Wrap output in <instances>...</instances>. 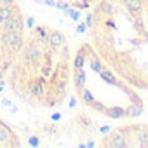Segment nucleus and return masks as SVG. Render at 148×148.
Returning a JSON list of instances; mask_svg holds the SVG:
<instances>
[{
	"label": "nucleus",
	"instance_id": "1",
	"mask_svg": "<svg viewBox=\"0 0 148 148\" xmlns=\"http://www.w3.org/2000/svg\"><path fill=\"white\" fill-rule=\"evenodd\" d=\"M101 146H105V148H129V141H127L125 132H122V129L119 127L115 131H110L103 138Z\"/></svg>",
	"mask_w": 148,
	"mask_h": 148
},
{
	"label": "nucleus",
	"instance_id": "2",
	"mask_svg": "<svg viewBox=\"0 0 148 148\" xmlns=\"http://www.w3.org/2000/svg\"><path fill=\"white\" fill-rule=\"evenodd\" d=\"M0 42H4V45H7L11 51H18L23 45V33H18L14 30H4L0 35Z\"/></svg>",
	"mask_w": 148,
	"mask_h": 148
},
{
	"label": "nucleus",
	"instance_id": "3",
	"mask_svg": "<svg viewBox=\"0 0 148 148\" xmlns=\"http://www.w3.org/2000/svg\"><path fill=\"white\" fill-rule=\"evenodd\" d=\"M28 96L33 99H42L45 96V82L44 79H35L28 82Z\"/></svg>",
	"mask_w": 148,
	"mask_h": 148
},
{
	"label": "nucleus",
	"instance_id": "4",
	"mask_svg": "<svg viewBox=\"0 0 148 148\" xmlns=\"http://www.w3.org/2000/svg\"><path fill=\"white\" fill-rule=\"evenodd\" d=\"M4 30H14L18 33H23V18L16 12L12 14L5 23H4Z\"/></svg>",
	"mask_w": 148,
	"mask_h": 148
},
{
	"label": "nucleus",
	"instance_id": "5",
	"mask_svg": "<svg viewBox=\"0 0 148 148\" xmlns=\"http://www.w3.org/2000/svg\"><path fill=\"white\" fill-rule=\"evenodd\" d=\"M64 35L59 32V30H51V33H49V45H51V49H54V51H58L59 47H63L64 45Z\"/></svg>",
	"mask_w": 148,
	"mask_h": 148
},
{
	"label": "nucleus",
	"instance_id": "6",
	"mask_svg": "<svg viewBox=\"0 0 148 148\" xmlns=\"http://www.w3.org/2000/svg\"><path fill=\"white\" fill-rule=\"evenodd\" d=\"M87 59V45H80L73 58V70H82Z\"/></svg>",
	"mask_w": 148,
	"mask_h": 148
},
{
	"label": "nucleus",
	"instance_id": "7",
	"mask_svg": "<svg viewBox=\"0 0 148 148\" xmlns=\"http://www.w3.org/2000/svg\"><path fill=\"white\" fill-rule=\"evenodd\" d=\"M33 30H35V32H33V37H35L40 44H47V42H49V33H51L49 26H45V25H38V26H35Z\"/></svg>",
	"mask_w": 148,
	"mask_h": 148
},
{
	"label": "nucleus",
	"instance_id": "8",
	"mask_svg": "<svg viewBox=\"0 0 148 148\" xmlns=\"http://www.w3.org/2000/svg\"><path fill=\"white\" fill-rule=\"evenodd\" d=\"M112 12H113V4H112V0H101V2L96 5V9H94V14L112 16Z\"/></svg>",
	"mask_w": 148,
	"mask_h": 148
},
{
	"label": "nucleus",
	"instance_id": "9",
	"mask_svg": "<svg viewBox=\"0 0 148 148\" xmlns=\"http://www.w3.org/2000/svg\"><path fill=\"white\" fill-rule=\"evenodd\" d=\"M86 84V70H73V86L77 91H82Z\"/></svg>",
	"mask_w": 148,
	"mask_h": 148
},
{
	"label": "nucleus",
	"instance_id": "10",
	"mask_svg": "<svg viewBox=\"0 0 148 148\" xmlns=\"http://www.w3.org/2000/svg\"><path fill=\"white\" fill-rule=\"evenodd\" d=\"M105 115L110 117V119H124V117H127V108L112 106V108H106V110H105Z\"/></svg>",
	"mask_w": 148,
	"mask_h": 148
},
{
	"label": "nucleus",
	"instance_id": "11",
	"mask_svg": "<svg viewBox=\"0 0 148 148\" xmlns=\"http://www.w3.org/2000/svg\"><path fill=\"white\" fill-rule=\"evenodd\" d=\"M12 14H14L12 5H7V4H2V2H0V23H5Z\"/></svg>",
	"mask_w": 148,
	"mask_h": 148
},
{
	"label": "nucleus",
	"instance_id": "12",
	"mask_svg": "<svg viewBox=\"0 0 148 148\" xmlns=\"http://www.w3.org/2000/svg\"><path fill=\"white\" fill-rule=\"evenodd\" d=\"M89 59H91V61H89V63H91V68H92L94 71H98V73H99V71L103 70V63H101V59H99L96 54H91V56H89Z\"/></svg>",
	"mask_w": 148,
	"mask_h": 148
},
{
	"label": "nucleus",
	"instance_id": "13",
	"mask_svg": "<svg viewBox=\"0 0 148 148\" xmlns=\"http://www.w3.org/2000/svg\"><path fill=\"white\" fill-rule=\"evenodd\" d=\"M64 14H66L68 18H71L73 21H79L82 12H80V9H73V7H68V9L64 11Z\"/></svg>",
	"mask_w": 148,
	"mask_h": 148
},
{
	"label": "nucleus",
	"instance_id": "14",
	"mask_svg": "<svg viewBox=\"0 0 148 148\" xmlns=\"http://www.w3.org/2000/svg\"><path fill=\"white\" fill-rule=\"evenodd\" d=\"M28 145H30V146H40V139H38L37 136H32V138L28 139Z\"/></svg>",
	"mask_w": 148,
	"mask_h": 148
},
{
	"label": "nucleus",
	"instance_id": "15",
	"mask_svg": "<svg viewBox=\"0 0 148 148\" xmlns=\"http://www.w3.org/2000/svg\"><path fill=\"white\" fill-rule=\"evenodd\" d=\"M87 23H79V26H77V33H84V32H87Z\"/></svg>",
	"mask_w": 148,
	"mask_h": 148
},
{
	"label": "nucleus",
	"instance_id": "16",
	"mask_svg": "<svg viewBox=\"0 0 148 148\" xmlns=\"http://www.w3.org/2000/svg\"><path fill=\"white\" fill-rule=\"evenodd\" d=\"M56 7H58V9H61V11H66L70 5H68V4H64V2H56Z\"/></svg>",
	"mask_w": 148,
	"mask_h": 148
},
{
	"label": "nucleus",
	"instance_id": "17",
	"mask_svg": "<svg viewBox=\"0 0 148 148\" xmlns=\"http://www.w3.org/2000/svg\"><path fill=\"white\" fill-rule=\"evenodd\" d=\"M26 26H28L30 30H33V26H35V19H33V18H28V19H26Z\"/></svg>",
	"mask_w": 148,
	"mask_h": 148
},
{
	"label": "nucleus",
	"instance_id": "18",
	"mask_svg": "<svg viewBox=\"0 0 148 148\" xmlns=\"http://www.w3.org/2000/svg\"><path fill=\"white\" fill-rule=\"evenodd\" d=\"M112 131V125H103V127H99V132H103V134H108Z\"/></svg>",
	"mask_w": 148,
	"mask_h": 148
},
{
	"label": "nucleus",
	"instance_id": "19",
	"mask_svg": "<svg viewBox=\"0 0 148 148\" xmlns=\"http://www.w3.org/2000/svg\"><path fill=\"white\" fill-rule=\"evenodd\" d=\"M42 4H44V5H49V7H56V2H54V0H42Z\"/></svg>",
	"mask_w": 148,
	"mask_h": 148
},
{
	"label": "nucleus",
	"instance_id": "20",
	"mask_svg": "<svg viewBox=\"0 0 148 148\" xmlns=\"http://www.w3.org/2000/svg\"><path fill=\"white\" fill-rule=\"evenodd\" d=\"M2 4H7V5H14L16 4V0H0Z\"/></svg>",
	"mask_w": 148,
	"mask_h": 148
},
{
	"label": "nucleus",
	"instance_id": "21",
	"mask_svg": "<svg viewBox=\"0 0 148 148\" xmlns=\"http://www.w3.org/2000/svg\"><path fill=\"white\" fill-rule=\"evenodd\" d=\"M75 105H77V99H75V98H70V106L75 108Z\"/></svg>",
	"mask_w": 148,
	"mask_h": 148
},
{
	"label": "nucleus",
	"instance_id": "22",
	"mask_svg": "<svg viewBox=\"0 0 148 148\" xmlns=\"http://www.w3.org/2000/svg\"><path fill=\"white\" fill-rule=\"evenodd\" d=\"M51 119H52V120H59V119H61V113H52Z\"/></svg>",
	"mask_w": 148,
	"mask_h": 148
},
{
	"label": "nucleus",
	"instance_id": "23",
	"mask_svg": "<svg viewBox=\"0 0 148 148\" xmlns=\"http://www.w3.org/2000/svg\"><path fill=\"white\" fill-rule=\"evenodd\" d=\"M86 146H89V148H92V146H96V143H94V141H87V143H86Z\"/></svg>",
	"mask_w": 148,
	"mask_h": 148
}]
</instances>
